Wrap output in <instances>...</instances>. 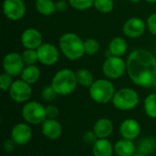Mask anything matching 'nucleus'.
<instances>
[{"label": "nucleus", "instance_id": "obj_1", "mask_svg": "<svg viewBox=\"0 0 156 156\" xmlns=\"http://www.w3.org/2000/svg\"><path fill=\"white\" fill-rule=\"evenodd\" d=\"M126 71L131 80L142 88H151L156 84V58L145 48L133 50L126 59Z\"/></svg>", "mask_w": 156, "mask_h": 156}, {"label": "nucleus", "instance_id": "obj_2", "mask_svg": "<svg viewBox=\"0 0 156 156\" xmlns=\"http://www.w3.org/2000/svg\"><path fill=\"white\" fill-rule=\"evenodd\" d=\"M58 48L70 61L79 60L85 54L84 41L80 36L72 32H67L59 37Z\"/></svg>", "mask_w": 156, "mask_h": 156}, {"label": "nucleus", "instance_id": "obj_3", "mask_svg": "<svg viewBox=\"0 0 156 156\" xmlns=\"http://www.w3.org/2000/svg\"><path fill=\"white\" fill-rule=\"evenodd\" d=\"M50 84L58 95L60 96H68L71 94L79 85L76 72L69 69H63L56 72Z\"/></svg>", "mask_w": 156, "mask_h": 156}, {"label": "nucleus", "instance_id": "obj_4", "mask_svg": "<svg viewBox=\"0 0 156 156\" xmlns=\"http://www.w3.org/2000/svg\"><path fill=\"white\" fill-rule=\"evenodd\" d=\"M115 92V87L109 79L95 80L93 84L89 88L90 99L98 104H107L112 101Z\"/></svg>", "mask_w": 156, "mask_h": 156}, {"label": "nucleus", "instance_id": "obj_5", "mask_svg": "<svg viewBox=\"0 0 156 156\" xmlns=\"http://www.w3.org/2000/svg\"><path fill=\"white\" fill-rule=\"evenodd\" d=\"M115 109L122 112H128L135 109L139 102L140 97L136 90L132 88H122L116 90L112 101Z\"/></svg>", "mask_w": 156, "mask_h": 156}, {"label": "nucleus", "instance_id": "obj_6", "mask_svg": "<svg viewBox=\"0 0 156 156\" xmlns=\"http://www.w3.org/2000/svg\"><path fill=\"white\" fill-rule=\"evenodd\" d=\"M21 116L30 125H41L47 119L46 107L38 101H29L24 103L21 109Z\"/></svg>", "mask_w": 156, "mask_h": 156}, {"label": "nucleus", "instance_id": "obj_7", "mask_svg": "<svg viewBox=\"0 0 156 156\" xmlns=\"http://www.w3.org/2000/svg\"><path fill=\"white\" fill-rule=\"evenodd\" d=\"M102 73L109 80H117L123 76L127 68L126 61L122 57L109 56L104 60L102 67Z\"/></svg>", "mask_w": 156, "mask_h": 156}, {"label": "nucleus", "instance_id": "obj_8", "mask_svg": "<svg viewBox=\"0 0 156 156\" xmlns=\"http://www.w3.org/2000/svg\"><path fill=\"white\" fill-rule=\"evenodd\" d=\"M9 97L16 103H26L29 101L32 95L31 85L20 80H14L8 90Z\"/></svg>", "mask_w": 156, "mask_h": 156}, {"label": "nucleus", "instance_id": "obj_9", "mask_svg": "<svg viewBox=\"0 0 156 156\" xmlns=\"http://www.w3.org/2000/svg\"><path fill=\"white\" fill-rule=\"evenodd\" d=\"M25 66L21 54L17 52H9L3 58L4 72L11 75L12 77L20 76Z\"/></svg>", "mask_w": 156, "mask_h": 156}, {"label": "nucleus", "instance_id": "obj_10", "mask_svg": "<svg viewBox=\"0 0 156 156\" xmlns=\"http://www.w3.org/2000/svg\"><path fill=\"white\" fill-rule=\"evenodd\" d=\"M2 7L5 16L15 22L22 19L27 11L26 4L23 0H4Z\"/></svg>", "mask_w": 156, "mask_h": 156}, {"label": "nucleus", "instance_id": "obj_11", "mask_svg": "<svg viewBox=\"0 0 156 156\" xmlns=\"http://www.w3.org/2000/svg\"><path fill=\"white\" fill-rule=\"evenodd\" d=\"M59 48H58L55 45L44 42L37 49V57L38 62H40L44 66H53L59 59Z\"/></svg>", "mask_w": 156, "mask_h": 156}, {"label": "nucleus", "instance_id": "obj_12", "mask_svg": "<svg viewBox=\"0 0 156 156\" xmlns=\"http://www.w3.org/2000/svg\"><path fill=\"white\" fill-rule=\"evenodd\" d=\"M32 129L27 122H19L13 126L10 132V138L16 145H26L32 139Z\"/></svg>", "mask_w": 156, "mask_h": 156}, {"label": "nucleus", "instance_id": "obj_13", "mask_svg": "<svg viewBox=\"0 0 156 156\" xmlns=\"http://www.w3.org/2000/svg\"><path fill=\"white\" fill-rule=\"evenodd\" d=\"M146 27V23L144 19L133 16L124 22L122 26V32L130 38H139L144 34Z\"/></svg>", "mask_w": 156, "mask_h": 156}, {"label": "nucleus", "instance_id": "obj_14", "mask_svg": "<svg viewBox=\"0 0 156 156\" xmlns=\"http://www.w3.org/2000/svg\"><path fill=\"white\" fill-rule=\"evenodd\" d=\"M20 40L22 46L28 49H37L44 43L41 32L34 27L25 29L21 34Z\"/></svg>", "mask_w": 156, "mask_h": 156}, {"label": "nucleus", "instance_id": "obj_15", "mask_svg": "<svg viewBox=\"0 0 156 156\" xmlns=\"http://www.w3.org/2000/svg\"><path fill=\"white\" fill-rule=\"evenodd\" d=\"M141 124L138 121L133 118L125 119L122 122L119 127V133L122 138L134 141L141 134Z\"/></svg>", "mask_w": 156, "mask_h": 156}, {"label": "nucleus", "instance_id": "obj_16", "mask_svg": "<svg viewBox=\"0 0 156 156\" xmlns=\"http://www.w3.org/2000/svg\"><path fill=\"white\" fill-rule=\"evenodd\" d=\"M61 123L57 119H46L41 124V133L48 140L55 141L62 134Z\"/></svg>", "mask_w": 156, "mask_h": 156}, {"label": "nucleus", "instance_id": "obj_17", "mask_svg": "<svg viewBox=\"0 0 156 156\" xmlns=\"http://www.w3.org/2000/svg\"><path fill=\"white\" fill-rule=\"evenodd\" d=\"M92 130L99 139H108L113 133L114 125L109 118H100L93 125Z\"/></svg>", "mask_w": 156, "mask_h": 156}, {"label": "nucleus", "instance_id": "obj_18", "mask_svg": "<svg viewBox=\"0 0 156 156\" xmlns=\"http://www.w3.org/2000/svg\"><path fill=\"white\" fill-rule=\"evenodd\" d=\"M113 145L114 154L117 156H133L137 153V145L131 140L122 138Z\"/></svg>", "mask_w": 156, "mask_h": 156}, {"label": "nucleus", "instance_id": "obj_19", "mask_svg": "<svg viewBox=\"0 0 156 156\" xmlns=\"http://www.w3.org/2000/svg\"><path fill=\"white\" fill-rule=\"evenodd\" d=\"M92 156H112L114 145L108 139H98L91 146Z\"/></svg>", "mask_w": 156, "mask_h": 156}, {"label": "nucleus", "instance_id": "obj_20", "mask_svg": "<svg viewBox=\"0 0 156 156\" xmlns=\"http://www.w3.org/2000/svg\"><path fill=\"white\" fill-rule=\"evenodd\" d=\"M128 49L126 40L122 37H113L109 43V52L112 56L122 57Z\"/></svg>", "mask_w": 156, "mask_h": 156}, {"label": "nucleus", "instance_id": "obj_21", "mask_svg": "<svg viewBox=\"0 0 156 156\" xmlns=\"http://www.w3.org/2000/svg\"><path fill=\"white\" fill-rule=\"evenodd\" d=\"M155 142L156 139H154L152 136L144 137L143 139H141L139 141L138 144H136L137 145V153L145 156L153 154L154 152H156Z\"/></svg>", "mask_w": 156, "mask_h": 156}, {"label": "nucleus", "instance_id": "obj_22", "mask_svg": "<svg viewBox=\"0 0 156 156\" xmlns=\"http://www.w3.org/2000/svg\"><path fill=\"white\" fill-rule=\"evenodd\" d=\"M40 78V69L36 65L25 66L22 73L20 74V79L27 83L32 85L35 84Z\"/></svg>", "mask_w": 156, "mask_h": 156}, {"label": "nucleus", "instance_id": "obj_23", "mask_svg": "<svg viewBox=\"0 0 156 156\" xmlns=\"http://www.w3.org/2000/svg\"><path fill=\"white\" fill-rule=\"evenodd\" d=\"M36 10L42 16H51L56 11V3L53 0H36Z\"/></svg>", "mask_w": 156, "mask_h": 156}, {"label": "nucleus", "instance_id": "obj_24", "mask_svg": "<svg viewBox=\"0 0 156 156\" xmlns=\"http://www.w3.org/2000/svg\"><path fill=\"white\" fill-rule=\"evenodd\" d=\"M78 84L84 88H90L95 81L93 74L87 69H80L76 71Z\"/></svg>", "mask_w": 156, "mask_h": 156}, {"label": "nucleus", "instance_id": "obj_25", "mask_svg": "<svg viewBox=\"0 0 156 156\" xmlns=\"http://www.w3.org/2000/svg\"><path fill=\"white\" fill-rule=\"evenodd\" d=\"M145 114L152 119H156V93H151L144 101Z\"/></svg>", "mask_w": 156, "mask_h": 156}, {"label": "nucleus", "instance_id": "obj_26", "mask_svg": "<svg viewBox=\"0 0 156 156\" xmlns=\"http://www.w3.org/2000/svg\"><path fill=\"white\" fill-rule=\"evenodd\" d=\"M93 7L100 13L108 14L114 8L113 0H94Z\"/></svg>", "mask_w": 156, "mask_h": 156}, {"label": "nucleus", "instance_id": "obj_27", "mask_svg": "<svg viewBox=\"0 0 156 156\" xmlns=\"http://www.w3.org/2000/svg\"><path fill=\"white\" fill-rule=\"evenodd\" d=\"M101 45L98 40L95 38H88L84 40V49L85 54L89 56H94L96 55L100 50Z\"/></svg>", "mask_w": 156, "mask_h": 156}, {"label": "nucleus", "instance_id": "obj_28", "mask_svg": "<svg viewBox=\"0 0 156 156\" xmlns=\"http://www.w3.org/2000/svg\"><path fill=\"white\" fill-rule=\"evenodd\" d=\"M23 61L26 66L28 65H35L38 61V57H37V49H28L25 48V50L21 54Z\"/></svg>", "mask_w": 156, "mask_h": 156}, {"label": "nucleus", "instance_id": "obj_29", "mask_svg": "<svg viewBox=\"0 0 156 156\" xmlns=\"http://www.w3.org/2000/svg\"><path fill=\"white\" fill-rule=\"evenodd\" d=\"M69 6L78 10L85 11L91 8L94 5V0H68Z\"/></svg>", "mask_w": 156, "mask_h": 156}, {"label": "nucleus", "instance_id": "obj_30", "mask_svg": "<svg viewBox=\"0 0 156 156\" xmlns=\"http://www.w3.org/2000/svg\"><path fill=\"white\" fill-rule=\"evenodd\" d=\"M58 93L55 91L51 84L46 85L41 90V99L46 102H52L56 100Z\"/></svg>", "mask_w": 156, "mask_h": 156}, {"label": "nucleus", "instance_id": "obj_31", "mask_svg": "<svg viewBox=\"0 0 156 156\" xmlns=\"http://www.w3.org/2000/svg\"><path fill=\"white\" fill-rule=\"evenodd\" d=\"M13 77L5 72L0 75V89L2 91H8L11 85L13 84Z\"/></svg>", "mask_w": 156, "mask_h": 156}, {"label": "nucleus", "instance_id": "obj_32", "mask_svg": "<svg viewBox=\"0 0 156 156\" xmlns=\"http://www.w3.org/2000/svg\"><path fill=\"white\" fill-rule=\"evenodd\" d=\"M98 136L96 135V133H94L93 130L91 131H86L83 134H82V142L87 144V145H90L92 146L96 141L98 140Z\"/></svg>", "mask_w": 156, "mask_h": 156}, {"label": "nucleus", "instance_id": "obj_33", "mask_svg": "<svg viewBox=\"0 0 156 156\" xmlns=\"http://www.w3.org/2000/svg\"><path fill=\"white\" fill-rule=\"evenodd\" d=\"M146 26L150 33L156 37V13H153L148 16L146 20Z\"/></svg>", "mask_w": 156, "mask_h": 156}, {"label": "nucleus", "instance_id": "obj_34", "mask_svg": "<svg viewBox=\"0 0 156 156\" xmlns=\"http://www.w3.org/2000/svg\"><path fill=\"white\" fill-rule=\"evenodd\" d=\"M46 114L47 119H57V117L59 115V110L56 105L48 104L46 106Z\"/></svg>", "mask_w": 156, "mask_h": 156}, {"label": "nucleus", "instance_id": "obj_35", "mask_svg": "<svg viewBox=\"0 0 156 156\" xmlns=\"http://www.w3.org/2000/svg\"><path fill=\"white\" fill-rule=\"evenodd\" d=\"M16 146V143L11 138L5 140L4 142V144H3V148H4L5 153H12V152H14Z\"/></svg>", "mask_w": 156, "mask_h": 156}, {"label": "nucleus", "instance_id": "obj_36", "mask_svg": "<svg viewBox=\"0 0 156 156\" xmlns=\"http://www.w3.org/2000/svg\"><path fill=\"white\" fill-rule=\"evenodd\" d=\"M69 5V4L66 0H58V2H56V11L57 12H64L68 9Z\"/></svg>", "mask_w": 156, "mask_h": 156}, {"label": "nucleus", "instance_id": "obj_37", "mask_svg": "<svg viewBox=\"0 0 156 156\" xmlns=\"http://www.w3.org/2000/svg\"><path fill=\"white\" fill-rule=\"evenodd\" d=\"M147 3H151V4H154V3H156V0H145Z\"/></svg>", "mask_w": 156, "mask_h": 156}, {"label": "nucleus", "instance_id": "obj_38", "mask_svg": "<svg viewBox=\"0 0 156 156\" xmlns=\"http://www.w3.org/2000/svg\"><path fill=\"white\" fill-rule=\"evenodd\" d=\"M130 2H132V3H134V4H136V3H139L141 0H129Z\"/></svg>", "mask_w": 156, "mask_h": 156}, {"label": "nucleus", "instance_id": "obj_39", "mask_svg": "<svg viewBox=\"0 0 156 156\" xmlns=\"http://www.w3.org/2000/svg\"><path fill=\"white\" fill-rule=\"evenodd\" d=\"M133 156H145V155H143V154H138V153H136Z\"/></svg>", "mask_w": 156, "mask_h": 156}, {"label": "nucleus", "instance_id": "obj_40", "mask_svg": "<svg viewBox=\"0 0 156 156\" xmlns=\"http://www.w3.org/2000/svg\"><path fill=\"white\" fill-rule=\"evenodd\" d=\"M155 149H156V142H155Z\"/></svg>", "mask_w": 156, "mask_h": 156}]
</instances>
